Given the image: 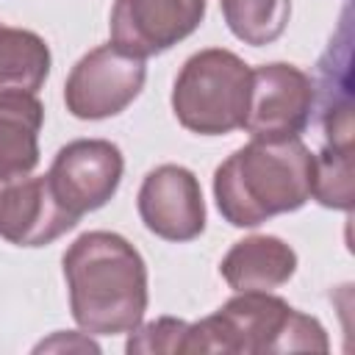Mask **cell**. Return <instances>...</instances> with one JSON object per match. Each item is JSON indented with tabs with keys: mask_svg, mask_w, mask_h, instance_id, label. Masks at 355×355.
I'll return each instance as SVG.
<instances>
[{
	"mask_svg": "<svg viewBox=\"0 0 355 355\" xmlns=\"http://www.w3.org/2000/svg\"><path fill=\"white\" fill-rule=\"evenodd\" d=\"M78 219L55 200L47 175L6 180L0 191V236L17 247H44L72 230Z\"/></svg>",
	"mask_w": 355,
	"mask_h": 355,
	"instance_id": "obj_10",
	"label": "cell"
},
{
	"mask_svg": "<svg viewBox=\"0 0 355 355\" xmlns=\"http://www.w3.org/2000/svg\"><path fill=\"white\" fill-rule=\"evenodd\" d=\"M297 272V252L277 236H250L236 241L219 263L222 280L233 291H272Z\"/></svg>",
	"mask_w": 355,
	"mask_h": 355,
	"instance_id": "obj_11",
	"label": "cell"
},
{
	"mask_svg": "<svg viewBox=\"0 0 355 355\" xmlns=\"http://www.w3.org/2000/svg\"><path fill=\"white\" fill-rule=\"evenodd\" d=\"M330 341L319 319L291 308L272 291H236L216 313L189 324L183 352L263 355L327 352Z\"/></svg>",
	"mask_w": 355,
	"mask_h": 355,
	"instance_id": "obj_3",
	"label": "cell"
},
{
	"mask_svg": "<svg viewBox=\"0 0 355 355\" xmlns=\"http://www.w3.org/2000/svg\"><path fill=\"white\" fill-rule=\"evenodd\" d=\"M252 69L225 47H208L186 58L172 86L178 122L200 136H225L244 128Z\"/></svg>",
	"mask_w": 355,
	"mask_h": 355,
	"instance_id": "obj_4",
	"label": "cell"
},
{
	"mask_svg": "<svg viewBox=\"0 0 355 355\" xmlns=\"http://www.w3.org/2000/svg\"><path fill=\"white\" fill-rule=\"evenodd\" d=\"M316 103V83L294 64H261L252 69L244 130L252 139L300 136Z\"/></svg>",
	"mask_w": 355,
	"mask_h": 355,
	"instance_id": "obj_7",
	"label": "cell"
},
{
	"mask_svg": "<svg viewBox=\"0 0 355 355\" xmlns=\"http://www.w3.org/2000/svg\"><path fill=\"white\" fill-rule=\"evenodd\" d=\"M189 322L172 319V316H158L147 324H139L130 330V338L125 349L133 352H183V338H186Z\"/></svg>",
	"mask_w": 355,
	"mask_h": 355,
	"instance_id": "obj_16",
	"label": "cell"
},
{
	"mask_svg": "<svg viewBox=\"0 0 355 355\" xmlns=\"http://www.w3.org/2000/svg\"><path fill=\"white\" fill-rule=\"evenodd\" d=\"M69 311L92 336H119L141 324L147 311V266L139 250L119 233L89 230L64 258Z\"/></svg>",
	"mask_w": 355,
	"mask_h": 355,
	"instance_id": "obj_1",
	"label": "cell"
},
{
	"mask_svg": "<svg viewBox=\"0 0 355 355\" xmlns=\"http://www.w3.org/2000/svg\"><path fill=\"white\" fill-rule=\"evenodd\" d=\"M219 6L230 33L252 47L280 39L291 17V0H219Z\"/></svg>",
	"mask_w": 355,
	"mask_h": 355,
	"instance_id": "obj_14",
	"label": "cell"
},
{
	"mask_svg": "<svg viewBox=\"0 0 355 355\" xmlns=\"http://www.w3.org/2000/svg\"><path fill=\"white\" fill-rule=\"evenodd\" d=\"M144 58L128 55L119 47L100 44L89 50L64 83L67 111L78 119H108L122 114L144 89Z\"/></svg>",
	"mask_w": 355,
	"mask_h": 355,
	"instance_id": "obj_5",
	"label": "cell"
},
{
	"mask_svg": "<svg viewBox=\"0 0 355 355\" xmlns=\"http://www.w3.org/2000/svg\"><path fill=\"white\" fill-rule=\"evenodd\" d=\"M3 183H6V180H0V191H3Z\"/></svg>",
	"mask_w": 355,
	"mask_h": 355,
	"instance_id": "obj_17",
	"label": "cell"
},
{
	"mask_svg": "<svg viewBox=\"0 0 355 355\" xmlns=\"http://www.w3.org/2000/svg\"><path fill=\"white\" fill-rule=\"evenodd\" d=\"M313 153L300 136L252 139L214 172V200L233 227H258L311 200Z\"/></svg>",
	"mask_w": 355,
	"mask_h": 355,
	"instance_id": "obj_2",
	"label": "cell"
},
{
	"mask_svg": "<svg viewBox=\"0 0 355 355\" xmlns=\"http://www.w3.org/2000/svg\"><path fill=\"white\" fill-rule=\"evenodd\" d=\"M139 216L164 241H191L205 230V200L200 180L180 164H161L141 180Z\"/></svg>",
	"mask_w": 355,
	"mask_h": 355,
	"instance_id": "obj_9",
	"label": "cell"
},
{
	"mask_svg": "<svg viewBox=\"0 0 355 355\" xmlns=\"http://www.w3.org/2000/svg\"><path fill=\"white\" fill-rule=\"evenodd\" d=\"M44 105L31 92H0V180H17L39 164Z\"/></svg>",
	"mask_w": 355,
	"mask_h": 355,
	"instance_id": "obj_12",
	"label": "cell"
},
{
	"mask_svg": "<svg viewBox=\"0 0 355 355\" xmlns=\"http://www.w3.org/2000/svg\"><path fill=\"white\" fill-rule=\"evenodd\" d=\"M50 75L47 42L25 28L0 25V92H31L36 94Z\"/></svg>",
	"mask_w": 355,
	"mask_h": 355,
	"instance_id": "obj_13",
	"label": "cell"
},
{
	"mask_svg": "<svg viewBox=\"0 0 355 355\" xmlns=\"http://www.w3.org/2000/svg\"><path fill=\"white\" fill-rule=\"evenodd\" d=\"M311 197L324 208L352 211V147H330L313 155Z\"/></svg>",
	"mask_w": 355,
	"mask_h": 355,
	"instance_id": "obj_15",
	"label": "cell"
},
{
	"mask_svg": "<svg viewBox=\"0 0 355 355\" xmlns=\"http://www.w3.org/2000/svg\"><path fill=\"white\" fill-rule=\"evenodd\" d=\"M205 17V0H114L111 44L150 58L191 36Z\"/></svg>",
	"mask_w": 355,
	"mask_h": 355,
	"instance_id": "obj_8",
	"label": "cell"
},
{
	"mask_svg": "<svg viewBox=\"0 0 355 355\" xmlns=\"http://www.w3.org/2000/svg\"><path fill=\"white\" fill-rule=\"evenodd\" d=\"M125 158L108 139H75L64 144L47 172V183L55 200L80 219L89 211L103 208L119 189Z\"/></svg>",
	"mask_w": 355,
	"mask_h": 355,
	"instance_id": "obj_6",
	"label": "cell"
}]
</instances>
